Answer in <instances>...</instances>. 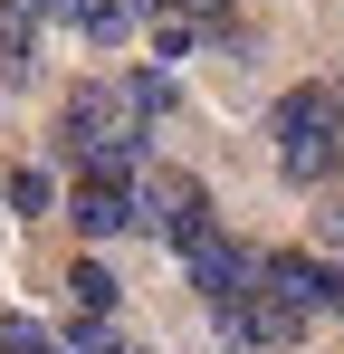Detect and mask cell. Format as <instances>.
Wrapping results in <instances>:
<instances>
[{
  "label": "cell",
  "mask_w": 344,
  "mask_h": 354,
  "mask_svg": "<svg viewBox=\"0 0 344 354\" xmlns=\"http://www.w3.org/2000/svg\"><path fill=\"white\" fill-rule=\"evenodd\" d=\"M144 134H153V124L134 115V96H124V86H77V96L57 106V153H67L77 173L134 182V173H144Z\"/></svg>",
  "instance_id": "obj_1"
},
{
  "label": "cell",
  "mask_w": 344,
  "mask_h": 354,
  "mask_svg": "<svg viewBox=\"0 0 344 354\" xmlns=\"http://www.w3.org/2000/svg\"><path fill=\"white\" fill-rule=\"evenodd\" d=\"M268 134H278V173L296 182V192H316V182L344 163V86H287Z\"/></svg>",
  "instance_id": "obj_2"
},
{
  "label": "cell",
  "mask_w": 344,
  "mask_h": 354,
  "mask_svg": "<svg viewBox=\"0 0 344 354\" xmlns=\"http://www.w3.org/2000/svg\"><path fill=\"white\" fill-rule=\"evenodd\" d=\"M134 230H153L163 249H191L201 230H220V221H211V192H201V173H172V163L134 173Z\"/></svg>",
  "instance_id": "obj_3"
},
{
  "label": "cell",
  "mask_w": 344,
  "mask_h": 354,
  "mask_svg": "<svg viewBox=\"0 0 344 354\" xmlns=\"http://www.w3.org/2000/svg\"><path fill=\"white\" fill-rule=\"evenodd\" d=\"M211 316H220L229 345H296V335H306V306H296V297H278L268 278H258V288H239L229 306H211Z\"/></svg>",
  "instance_id": "obj_4"
},
{
  "label": "cell",
  "mask_w": 344,
  "mask_h": 354,
  "mask_svg": "<svg viewBox=\"0 0 344 354\" xmlns=\"http://www.w3.org/2000/svg\"><path fill=\"white\" fill-rule=\"evenodd\" d=\"M182 268H191V288H201V306H229L239 288H258V249H239V239L201 230L191 249H182Z\"/></svg>",
  "instance_id": "obj_5"
},
{
  "label": "cell",
  "mask_w": 344,
  "mask_h": 354,
  "mask_svg": "<svg viewBox=\"0 0 344 354\" xmlns=\"http://www.w3.org/2000/svg\"><path fill=\"white\" fill-rule=\"evenodd\" d=\"M258 278H268L278 297H296L306 316H344V268L306 259V249H278V259H258Z\"/></svg>",
  "instance_id": "obj_6"
},
{
  "label": "cell",
  "mask_w": 344,
  "mask_h": 354,
  "mask_svg": "<svg viewBox=\"0 0 344 354\" xmlns=\"http://www.w3.org/2000/svg\"><path fill=\"white\" fill-rule=\"evenodd\" d=\"M67 221H77L86 239L134 230V182H115V173H77V192H67Z\"/></svg>",
  "instance_id": "obj_7"
},
{
  "label": "cell",
  "mask_w": 344,
  "mask_h": 354,
  "mask_svg": "<svg viewBox=\"0 0 344 354\" xmlns=\"http://www.w3.org/2000/svg\"><path fill=\"white\" fill-rule=\"evenodd\" d=\"M57 19H67V29H77L86 48H115V39H124V29H134L144 10H134V0H67Z\"/></svg>",
  "instance_id": "obj_8"
},
{
  "label": "cell",
  "mask_w": 344,
  "mask_h": 354,
  "mask_svg": "<svg viewBox=\"0 0 344 354\" xmlns=\"http://www.w3.org/2000/svg\"><path fill=\"white\" fill-rule=\"evenodd\" d=\"M29 77H39V19L0 10V86H29Z\"/></svg>",
  "instance_id": "obj_9"
},
{
  "label": "cell",
  "mask_w": 344,
  "mask_h": 354,
  "mask_svg": "<svg viewBox=\"0 0 344 354\" xmlns=\"http://www.w3.org/2000/svg\"><path fill=\"white\" fill-rule=\"evenodd\" d=\"M67 306H77V316H115V268L77 259V268H67Z\"/></svg>",
  "instance_id": "obj_10"
},
{
  "label": "cell",
  "mask_w": 344,
  "mask_h": 354,
  "mask_svg": "<svg viewBox=\"0 0 344 354\" xmlns=\"http://www.w3.org/2000/svg\"><path fill=\"white\" fill-rule=\"evenodd\" d=\"M191 48H201V19H191V10H153V58H191Z\"/></svg>",
  "instance_id": "obj_11"
},
{
  "label": "cell",
  "mask_w": 344,
  "mask_h": 354,
  "mask_svg": "<svg viewBox=\"0 0 344 354\" xmlns=\"http://www.w3.org/2000/svg\"><path fill=\"white\" fill-rule=\"evenodd\" d=\"M124 96H134V115H144V124H163V115H172V77H163V67L124 77Z\"/></svg>",
  "instance_id": "obj_12"
},
{
  "label": "cell",
  "mask_w": 344,
  "mask_h": 354,
  "mask_svg": "<svg viewBox=\"0 0 344 354\" xmlns=\"http://www.w3.org/2000/svg\"><path fill=\"white\" fill-rule=\"evenodd\" d=\"M0 354H57V335L39 316H0Z\"/></svg>",
  "instance_id": "obj_13"
},
{
  "label": "cell",
  "mask_w": 344,
  "mask_h": 354,
  "mask_svg": "<svg viewBox=\"0 0 344 354\" xmlns=\"http://www.w3.org/2000/svg\"><path fill=\"white\" fill-rule=\"evenodd\" d=\"M48 201H57V192H48V173H10V211H19V221H39Z\"/></svg>",
  "instance_id": "obj_14"
},
{
  "label": "cell",
  "mask_w": 344,
  "mask_h": 354,
  "mask_svg": "<svg viewBox=\"0 0 344 354\" xmlns=\"http://www.w3.org/2000/svg\"><path fill=\"white\" fill-rule=\"evenodd\" d=\"M316 239H325V249H344V201H316Z\"/></svg>",
  "instance_id": "obj_15"
},
{
  "label": "cell",
  "mask_w": 344,
  "mask_h": 354,
  "mask_svg": "<svg viewBox=\"0 0 344 354\" xmlns=\"http://www.w3.org/2000/svg\"><path fill=\"white\" fill-rule=\"evenodd\" d=\"M163 10H191L201 29H220V19H229V0H163Z\"/></svg>",
  "instance_id": "obj_16"
}]
</instances>
